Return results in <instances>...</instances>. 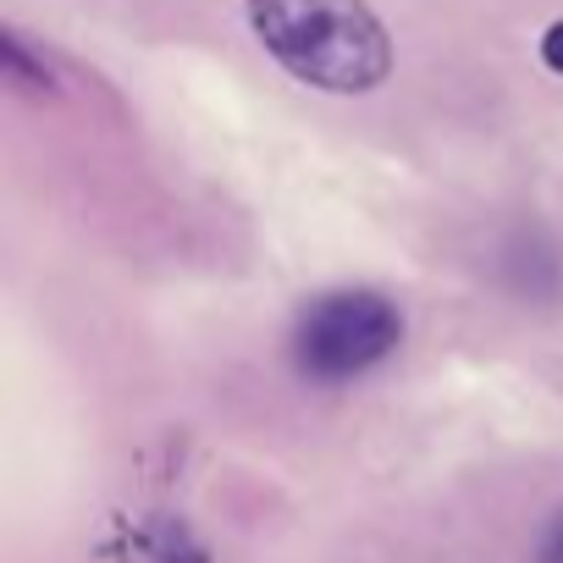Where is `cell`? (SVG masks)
I'll return each mask as SVG.
<instances>
[{
  "mask_svg": "<svg viewBox=\"0 0 563 563\" xmlns=\"http://www.w3.org/2000/svg\"><path fill=\"white\" fill-rule=\"evenodd\" d=\"M404 338V316L393 299L371 294V288H338L321 294L299 327H294V365L305 382L321 387H343L360 382L365 371H376Z\"/></svg>",
  "mask_w": 563,
  "mask_h": 563,
  "instance_id": "2",
  "label": "cell"
},
{
  "mask_svg": "<svg viewBox=\"0 0 563 563\" xmlns=\"http://www.w3.org/2000/svg\"><path fill=\"white\" fill-rule=\"evenodd\" d=\"M541 62H547L558 78H563V23H552V29L541 34Z\"/></svg>",
  "mask_w": 563,
  "mask_h": 563,
  "instance_id": "6",
  "label": "cell"
},
{
  "mask_svg": "<svg viewBox=\"0 0 563 563\" xmlns=\"http://www.w3.org/2000/svg\"><path fill=\"white\" fill-rule=\"evenodd\" d=\"M249 29L299 84L371 95L393 73V40L365 0H249Z\"/></svg>",
  "mask_w": 563,
  "mask_h": 563,
  "instance_id": "1",
  "label": "cell"
},
{
  "mask_svg": "<svg viewBox=\"0 0 563 563\" xmlns=\"http://www.w3.org/2000/svg\"><path fill=\"white\" fill-rule=\"evenodd\" d=\"M0 56H7V78H12L18 89H34V95H45V89H51V67L29 56L23 34H7V40H0Z\"/></svg>",
  "mask_w": 563,
  "mask_h": 563,
  "instance_id": "4",
  "label": "cell"
},
{
  "mask_svg": "<svg viewBox=\"0 0 563 563\" xmlns=\"http://www.w3.org/2000/svg\"><path fill=\"white\" fill-rule=\"evenodd\" d=\"M536 563H563V508L547 519V530L536 541Z\"/></svg>",
  "mask_w": 563,
  "mask_h": 563,
  "instance_id": "5",
  "label": "cell"
},
{
  "mask_svg": "<svg viewBox=\"0 0 563 563\" xmlns=\"http://www.w3.org/2000/svg\"><path fill=\"white\" fill-rule=\"evenodd\" d=\"M128 563H210V558H205V547H199L183 525L155 519V525H139V530H133Z\"/></svg>",
  "mask_w": 563,
  "mask_h": 563,
  "instance_id": "3",
  "label": "cell"
}]
</instances>
